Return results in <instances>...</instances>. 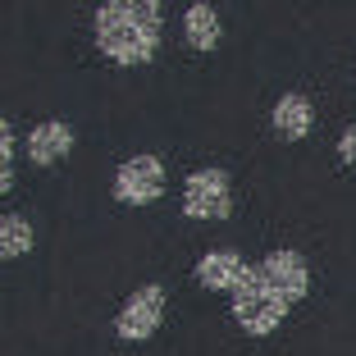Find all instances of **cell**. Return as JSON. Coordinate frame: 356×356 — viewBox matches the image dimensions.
I'll use <instances>...</instances> for the list:
<instances>
[{
  "label": "cell",
  "mask_w": 356,
  "mask_h": 356,
  "mask_svg": "<svg viewBox=\"0 0 356 356\" xmlns=\"http://www.w3.org/2000/svg\"><path fill=\"white\" fill-rule=\"evenodd\" d=\"M183 32H188V46H197V51H215V46H220V37H224L220 10H215V5H206V0L188 5V10H183Z\"/></svg>",
  "instance_id": "cell-10"
},
{
  "label": "cell",
  "mask_w": 356,
  "mask_h": 356,
  "mask_svg": "<svg viewBox=\"0 0 356 356\" xmlns=\"http://www.w3.org/2000/svg\"><path fill=\"white\" fill-rule=\"evenodd\" d=\"M256 270L270 279V288L279 297H288V302H302L306 288H311V265H306L302 252H293V247H279V252H270Z\"/></svg>",
  "instance_id": "cell-6"
},
{
  "label": "cell",
  "mask_w": 356,
  "mask_h": 356,
  "mask_svg": "<svg viewBox=\"0 0 356 356\" xmlns=\"http://www.w3.org/2000/svg\"><path fill=\"white\" fill-rule=\"evenodd\" d=\"M74 151V128L60 124V119H46L28 133V160L32 165H60L64 156Z\"/></svg>",
  "instance_id": "cell-8"
},
{
  "label": "cell",
  "mask_w": 356,
  "mask_h": 356,
  "mask_svg": "<svg viewBox=\"0 0 356 356\" xmlns=\"http://www.w3.org/2000/svg\"><path fill=\"white\" fill-rule=\"evenodd\" d=\"M288 311H293V302L274 293L270 279H265V274L252 265L247 283L233 293V320H238V325L247 329L252 338H265V334H274V329L288 320Z\"/></svg>",
  "instance_id": "cell-2"
},
{
  "label": "cell",
  "mask_w": 356,
  "mask_h": 356,
  "mask_svg": "<svg viewBox=\"0 0 356 356\" xmlns=\"http://www.w3.org/2000/svg\"><path fill=\"white\" fill-rule=\"evenodd\" d=\"M274 133L283 137V142H302L306 133H311V124H315V105L306 101L302 92H283L279 101H274Z\"/></svg>",
  "instance_id": "cell-9"
},
{
  "label": "cell",
  "mask_w": 356,
  "mask_h": 356,
  "mask_svg": "<svg viewBox=\"0 0 356 356\" xmlns=\"http://www.w3.org/2000/svg\"><path fill=\"white\" fill-rule=\"evenodd\" d=\"M338 156H343L347 165H356V128H347V133L338 137Z\"/></svg>",
  "instance_id": "cell-13"
},
{
  "label": "cell",
  "mask_w": 356,
  "mask_h": 356,
  "mask_svg": "<svg viewBox=\"0 0 356 356\" xmlns=\"http://www.w3.org/2000/svg\"><path fill=\"white\" fill-rule=\"evenodd\" d=\"M96 46L115 64H147L160 51L156 0H105L96 10Z\"/></svg>",
  "instance_id": "cell-1"
},
{
  "label": "cell",
  "mask_w": 356,
  "mask_h": 356,
  "mask_svg": "<svg viewBox=\"0 0 356 356\" xmlns=\"http://www.w3.org/2000/svg\"><path fill=\"white\" fill-rule=\"evenodd\" d=\"M32 224L23 220L19 210H5V215H0V256H5V261H19V256H28L32 252Z\"/></svg>",
  "instance_id": "cell-11"
},
{
  "label": "cell",
  "mask_w": 356,
  "mask_h": 356,
  "mask_svg": "<svg viewBox=\"0 0 356 356\" xmlns=\"http://www.w3.org/2000/svg\"><path fill=\"white\" fill-rule=\"evenodd\" d=\"M252 265L242 261L238 252H210L197 261V283L210 288V293H238L242 283H247Z\"/></svg>",
  "instance_id": "cell-7"
},
{
  "label": "cell",
  "mask_w": 356,
  "mask_h": 356,
  "mask_svg": "<svg viewBox=\"0 0 356 356\" xmlns=\"http://www.w3.org/2000/svg\"><path fill=\"white\" fill-rule=\"evenodd\" d=\"M14 147H19V142H14V128H10V119H5V124H0V188L5 192L14 188Z\"/></svg>",
  "instance_id": "cell-12"
},
{
  "label": "cell",
  "mask_w": 356,
  "mask_h": 356,
  "mask_svg": "<svg viewBox=\"0 0 356 356\" xmlns=\"http://www.w3.org/2000/svg\"><path fill=\"white\" fill-rule=\"evenodd\" d=\"M160 320H165V288H160V283H147V288H137V293L124 302L115 329H119V338H128V343H142V338H151L160 329Z\"/></svg>",
  "instance_id": "cell-5"
},
{
  "label": "cell",
  "mask_w": 356,
  "mask_h": 356,
  "mask_svg": "<svg viewBox=\"0 0 356 356\" xmlns=\"http://www.w3.org/2000/svg\"><path fill=\"white\" fill-rule=\"evenodd\" d=\"M165 192V165L160 156H133L115 169V197L124 206H151Z\"/></svg>",
  "instance_id": "cell-4"
},
{
  "label": "cell",
  "mask_w": 356,
  "mask_h": 356,
  "mask_svg": "<svg viewBox=\"0 0 356 356\" xmlns=\"http://www.w3.org/2000/svg\"><path fill=\"white\" fill-rule=\"evenodd\" d=\"M233 210V183L224 169H197L183 183V215L188 220H229Z\"/></svg>",
  "instance_id": "cell-3"
}]
</instances>
